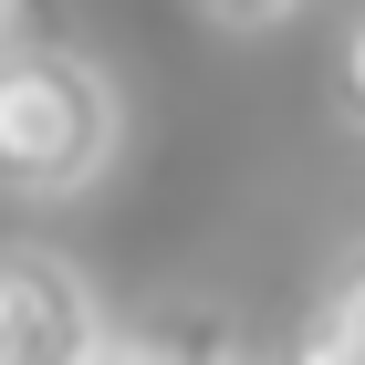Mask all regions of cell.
<instances>
[{"instance_id":"cell-2","label":"cell","mask_w":365,"mask_h":365,"mask_svg":"<svg viewBox=\"0 0 365 365\" xmlns=\"http://www.w3.org/2000/svg\"><path fill=\"white\" fill-rule=\"evenodd\" d=\"M105 355V303L63 251L11 240L0 251V365H94Z\"/></svg>"},{"instance_id":"cell-4","label":"cell","mask_w":365,"mask_h":365,"mask_svg":"<svg viewBox=\"0 0 365 365\" xmlns=\"http://www.w3.org/2000/svg\"><path fill=\"white\" fill-rule=\"evenodd\" d=\"M94 365H240V344H230L220 313H157V324L105 334V355H94Z\"/></svg>"},{"instance_id":"cell-6","label":"cell","mask_w":365,"mask_h":365,"mask_svg":"<svg viewBox=\"0 0 365 365\" xmlns=\"http://www.w3.org/2000/svg\"><path fill=\"white\" fill-rule=\"evenodd\" d=\"M198 11H209L220 31H261V21H282L292 0H198Z\"/></svg>"},{"instance_id":"cell-3","label":"cell","mask_w":365,"mask_h":365,"mask_svg":"<svg viewBox=\"0 0 365 365\" xmlns=\"http://www.w3.org/2000/svg\"><path fill=\"white\" fill-rule=\"evenodd\" d=\"M292 365H365V240L324 272L303 334H292Z\"/></svg>"},{"instance_id":"cell-5","label":"cell","mask_w":365,"mask_h":365,"mask_svg":"<svg viewBox=\"0 0 365 365\" xmlns=\"http://www.w3.org/2000/svg\"><path fill=\"white\" fill-rule=\"evenodd\" d=\"M334 105H344V125H365V11L344 21V53H334Z\"/></svg>"},{"instance_id":"cell-1","label":"cell","mask_w":365,"mask_h":365,"mask_svg":"<svg viewBox=\"0 0 365 365\" xmlns=\"http://www.w3.org/2000/svg\"><path fill=\"white\" fill-rule=\"evenodd\" d=\"M125 105L73 42H0V198H73L115 168Z\"/></svg>"},{"instance_id":"cell-7","label":"cell","mask_w":365,"mask_h":365,"mask_svg":"<svg viewBox=\"0 0 365 365\" xmlns=\"http://www.w3.org/2000/svg\"><path fill=\"white\" fill-rule=\"evenodd\" d=\"M11 11H21V0H0V42H11Z\"/></svg>"}]
</instances>
